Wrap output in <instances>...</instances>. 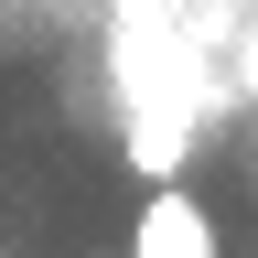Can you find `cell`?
Instances as JSON below:
<instances>
[{
    "label": "cell",
    "mask_w": 258,
    "mask_h": 258,
    "mask_svg": "<svg viewBox=\"0 0 258 258\" xmlns=\"http://www.w3.org/2000/svg\"><path fill=\"white\" fill-rule=\"evenodd\" d=\"M129 258H215V215L194 205L183 183H151L140 226H129Z\"/></svg>",
    "instance_id": "6da1fadb"
}]
</instances>
